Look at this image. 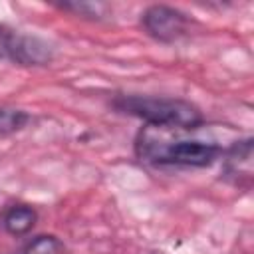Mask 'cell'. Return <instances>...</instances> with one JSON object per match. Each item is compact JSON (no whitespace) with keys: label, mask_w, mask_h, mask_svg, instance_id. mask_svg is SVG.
<instances>
[{"label":"cell","mask_w":254,"mask_h":254,"mask_svg":"<svg viewBox=\"0 0 254 254\" xmlns=\"http://www.w3.org/2000/svg\"><path fill=\"white\" fill-rule=\"evenodd\" d=\"M135 153L141 161L151 165L208 167L224 151L214 141L171 137V129L147 125L137 135Z\"/></svg>","instance_id":"6da1fadb"},{"label":"cell","mask_w":254,"mask_h":254,"mask_svg":"<svg viewBox=\"0 0 254 254\" xmlns=\"http://www.w3.org/2000/svg\"><path fill=\"white\" fill-rule=\"evenodd\" d=\"M113 107L121 113L143 119L151 127H163V129L196 131L204 121L196 105L175 97L119 95L113 99Z\"/></svg>","instance_id":"7a4b0ae2"},{"label":"cell","mask_w":254,"mask_h":254,"mask_svg":"<svg viewBox=\"0 0 254 254\" xmlns=\"http://www.w3.org/2000/svg\"><path fill=\"white\" fill-rule=\"evenodd\" d=\"M141 26L153 40L161 44H175L189 34L190 20L179 8L167 4H151L141 14Z\"/></svg>","instance_id":"3957f363"},{"label":"cell","mask_w":254,"mask_h":254,"mask_svg":"<svg viewBox=\"0 0 254 254\" xmlns=\"http://www.w3.org/2000/svg\"><path fill=\"white\" fill-rule=\"evenodd\" d=\"M4 58L22 65H46L52 60V46L36 36L8 30L4 42Z\"/></svg>","instance_id":"277c9868"},{"label":"cell","mask_w":254,"mask_h":254,"mask_svg":"<svg viewBox=\"0 0 254 254\" xmlns=\"http://www.w3.org/2000/svg\"><path fill=\"white\" fill-rule=\"evenodd\" d=\"M224 155V173L226 177L234 179L238 183V177H250L252 173V139L236 141Z\"/></svg>","instance_id":"5b68a950"},{"label":"cell","mask_w":254,"mask_h":254,"mask_svg":"<svg viewBox=\"0 0 254 254\" xmlns=\"http://www.w3.org/2000/svg\"><path fill=\"white\" fill-rule=\"evenodd\" d=\"M36 220H38V212L30 204H10L0 216L2 228L12 236L28 234L34 228Z\"/></svg>","instance_id":"8992f818"},{"label":"cell","mask_w":254,"mask_h":254,"mask_svg":"<svg viewBox=\"0 0 254 254\" xmlns=\"http://www.w3.org/2000/svg\"><path fill=\"white\" fill-rule=\"evenodd\" d=\"M65 246L64 242L54 234H40L34 236L26 246L24 254H64Z\"/></svg>","instance_id":"52a82bcc"},{"label":"cell","mask_w":254,"mask_h":254,"mask_svg":"<svg viewBox=\"0 0 254 254\" xmlns=\"http://www.w3.org/2000/svg\"><path fill=\"white\" fill-rule=\"evenodd\" d=\"M62 10L79 14L83 18H91V20H101L109 14V4L105 2H64L58 4Z\"/></svg>","instance_id":"ba28073f"},{"label":"cell","mask_w":254,"mask_h":254,"mask_svg":"<svg viewBox=\"0 0 254 254\" xmlns=\"http://www.w3.org/2000/svg\"><path fill=\"white\" fill-rule=\"evenodd\" d=\"M28 121L30 115L26 111L0 107V135H10L14 131H20Z\"/></svg>","instance_id":"9c48e42d"},{"label":"cell","mask_w":254,"mask_h":254,"mask_svg":"<svg viewBox=\"0 0 254 254\" xmlns=\"http://www.w3.org/2000/svg\"><path fill=\"white\" fill-rule=\"evenodd\" d=\"M149 254H163V252H149Z\"/></svg>","instance_id":"30bf717a"}]
</instances>
